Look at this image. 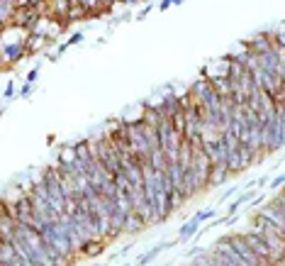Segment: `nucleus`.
<instances>
[{"label": "nucleus", "mask_w": 285, "mask_h": 266, "mask_svg": "<svg viewBox=\"0 0 285 266\" xmlns=\"http://www.w3.org/2000/svg\"><path fill=\"white\" fill-rule=\"evenodd\" d=\"M25 57H29L27 47H25V39H20L17 44H5L2 47V66L5 68H10L12 64H20Z\"/></svg>", "instance_id": "nucleus-1"}, {"label": "nucleus", "mask_w": 285, "mask_h": 266, "mask_svg": "<svg viewBox=\"0 0 285 266\" xmlns=\"http://www.w3.org/2000/svg\"><path fill=\"white\" fill-rule=\"evenodd\" d=\"M244 239L249 242V247H251V249L256 252L258 257H261V259H266V262H271V264H276V257H273V249H271V247H268V244L263 242V237L258 235L256 230H254V232H251V230H249V232H244Z\"/></svg>", "instance_id": "nucleus-2"}, {"label": "nucleus", "mask_w": 285, "mask_h": 266, "mask_svg": "<svg viewBox=\"0 0 285 266\" xmlns=\"http://www.w3.org/2000/svg\"><path fill=\"white\" fill-rule=\"evenodd\" d=\"M246 47L261 57V54H266V52H271V49H276V34H268V32H261L256 37H251V42H246Z\"/></svg>", "instance_id": "nucleus-3"}, {"label": "nucleus", "mask_w": 285, "mask_h": 266, "mask_svg": "<svg viewBox=\"0 0 285 266\" xmlns=\"http://www.w3.org/2000/svg\"><path fill=\"white\" fill-rule=\"evenodd\" d=\"M258 215H263V217H266L268 222H273L276 227H281V230L285 232V215H283V210H281V207L276 205L273 200H271L268 205H263V207H261V210H258Z\"/></svg>", "instance_id": "nucleus-4"}, {"label": "nucleus", "mask_w": 285, "mask_h": 266, "mask_svg": "<svg viewBox=\"0 0 285 266\" xmlns=\"http://www.w3.org/2000/svg\"><path fill=\"white\" fill-rule=\"evenodd\" d=\"M258 66H261L263 71H268V73H281V59H278L276 49L261 54V57H258Z\"/></svg>", "instance_id": "nucleus-5"}, {"label": "nucleus", "mask_w": 285, "mask_h": 266, "mask_svg": "<svg viewBox=\"0 0 285 266\" xmlns=\"http://www.w3.org/2000/svg\"><path fill=\"white\" fill-rule=\"evenodd\" d=\"M144 227H146V222L139 217V212H137V210L127 212V220H124V232H127V235H137V232L144 230Z\"/></svg>", "instance_id": "nucleus-6"}, {"label": "nucleus", "mask_w": 285, "mask_h": 266, "mask_svg": "<svg viewBox=\"0 0 285 266\" xmlns=\"http://www.w3.org/2000/svg\"><path fill=\"white\" fill-rule=\"evenodd\" d=\"M103 249H105V239H88L81 249V254L83 257H98Z\"/></svg>", "instance_id": "nucleus-7"}, {"label": "nucleus", "mask_w": 285, "mask_h": 266, "mask_svg": "<svg viewBox=\"0 0 285 266\" xmlns=\"http://www.w3.org/2000/svg\"><path fill=\"white\" fill-rule=\"evenodd\" d=\"M210 83L215 86V90H217L220 95H231V90H234V81L227 78V76H222V78H212Z\"/></svg>", "instance_id": "nucleus-8"}, {"label": "nucleus", "mask_w": 285, "mask_h": 266, "mask_svg": "<svg viewBox=\"0 0 285 266\" xmlns=\"http://www.w3.org/2000/svg\"><path fill=\"white\" fill-rule=\"evenodd\" d=\"M166 247H169V244H156V247H151L146 254H142V257L137 259V266H146L149 262H154V259H156V257H159V254L166 249Z\"/></svg>", "instance_id": "nucleus-9"}, {"label": "nucleus", "mask_w": 285, "mask_h": 266, "mask_svg": "<svg viewBox=\"0 0 285 266\" xmlns=\"http://www.w3.org/2000/svg\"><path fill=\"white\" fill-rule=\"evenodd\" d=\"M78 20H88V12L83 5H71V10H68V15H66V22L71 25V22H78Z\"/></svg>", "instance_id": "nucleus-10"}, {"label": "nucleus", "mask_w": 285, "mask_h": 266, "mask_svg": "<svg viewBox=\"0 0 285 266\" xmlns=\"http://www.w3.org/2000/svg\"><path fill=\"white\" fill-rule=\"evenodd\" d=\"M200 230V222L198 220H195V217H193V220H188V222H185V225H183V227H180V239H188V237H195V235H200L198 232Z\"/></svg>", "instance_id": "nucleus-11"}, {"label": "nucleus", "mask_w": 285, "mask_h": 266, "mask_svg": "<svg viewBox=\"0 0 285 266\" xmlns=\"http://www.w3.org/2000/svg\"><path fill=\"white\" fill-rule=\"evenodd\" d=\"M210 217H215V210H212V207H207V210H200L198 215H195V220H198V222H205V220H210Z\"/></svg>", "instance_id": "nucleus-12"}, {"label": "nucleus", "mask_w": 285, "mask_h": 266, "mask_svg": "<svg viewBox=\"0 0 285 266\" xmlns=\"http://www.w3.org/2000/svg\"><path fill=\"white\" fill-rule=\"evenodd\" d=\"M37 76H39V64H37V66H34V68L27 73V83H34V81H37Z\"/></svg>", "instance_id": "nucleus-13"}, {"label": "nucleus", "mask_w": 285, "mask_h": 266, "mask_svg": "<svg viewBox=\"0 0 285 266\" xmlns=\"http://www.w3.org/2000/svg\"><path fill=\"white\" fill-rule=\"evenodd\" d=\"M81 42H83V32H76V34H73V37H71L66 44L71 47V44H81Z\"/></svg>", "instance_id": "nucleus-14"}, {"label": "nucleus", "mask_w": 285, "mask_h": 266, "mask_svg": "<svg viewBox=\"0 0 285 266\" xmlns=\"http://www.w3.org/2000/svg\"><path fill=\"white\" fill-rule=\"evenodd\" d=\"M281 186H285V174H283V176H278V178H273V181H271V188H281Z\"/></svg>", "instance_id": "nucleus-15"}, {"label": "nucleus", "mask_w": 285, "mask_h": 266, "mask_svg": "<svg viewBox=\"0 0 285 266\" xmlns=\"http://www.w3.org/2000/svg\"><path fill=\"white\" fill-rule=\"evenodd\" d=\"M12 93H15V83L10 81V83L5 86V98H12Z\"/></svg>", "instance_id": "nucleus-16"}, {"label": "nucleus", "mask_w": 285, "mask_h": 266, "mask_svg": "<svg viewBox=\"0 0 285 266\" xmlns=\"http://www.w3.org/2000/svg\"><path fill=\"white\" fill-rule=\"evenodd\" d=\"M32 93V83H25V88H22V95H29Z\"/></svg>", "instance_id": "nucleus-17"}, {"label": "nucleus", "mask_w": 285, "mask_h": 266, "mask_svg": "<svg viewBox=\"0 0 285 266\" xmlns=\"http://www.w3.org/2000/svg\"><path fill=\"white\" fill-rule=\"evenodd\" d=\"M171 2H173V0H161V10H166V7H169Z\"/></svg>", "instance_id": "nucleus-18"}, {"label": "nucleus", "mask_w": 285, "mask_h": 266, "mask_svg": "<svg viewBox=\"0 0 285 266\" xmlns=\"http://www.w3.org/2000/svg\"><path fill=\"white\" fill-rule=\"evenodd\" d=\"M180 2H183V0H173V5H180Z\"/></svg>", "instance_id": "nucleus-19"}, {"label": "nucleus", "mask_w": 285, "mask_h": 266, "mask_svg": "<svg viewBox=\"0 0 285 266\" xmlns=\"http://www.w3.org/2000/svg\"><path fill=\"white\" fill-rule=\"evenodd\" d=\"M47 2H54V0H47Z\"/></svg>", "instance_id": "nucleus-20"}, {"label": "nucleus", "mask_w": 285, "mask_h": 266, "mask_svg": "<svg viewBox=\"0 0 285 266\" xmlns=\"http://www.w3.org/2000/svg\"><path fill=\"white\" fill-rule=\"evenodd\" d=\"M124 266H132V264H124Z\"/></svg>", "instance_id": "nucleus-21"}]
</instances>
